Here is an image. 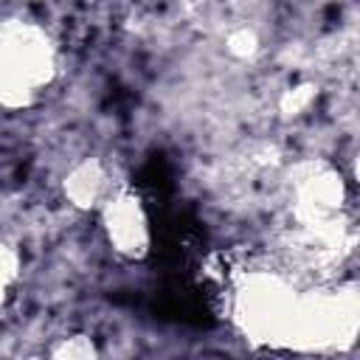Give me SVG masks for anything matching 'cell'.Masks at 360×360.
<instances>
[{
    "instance_id": "6da1fadb",
    "label": "cell",
    "mask_w": 360,
    "mask_h": 360,
    "mask_svg": "<svg viewBox=\"0 0 360 360\" xmlns=\"http://www.w3.org/2000/svg\"><path fill=\"white\" fill-rule=\"evenodd\" d=\"M312 290L295 287L276 270H248L233 284L231 318L253 346L304 352Z\"/></svg>"
},
{
    "instance_id": "7a4b0ae2",
    "label": "cell",
    "mask_w": 360,
    "mask_h": 360,
    "mask_svg": "<svg viewBox=\"0 0 360 360\" xmlns=\"http://www.w3.org/2000/svg\"><path fill=\"white\" fill-rule=\"evenodd\" d=\"M56 45L45 28L25 20L0 22V107H31L56 79Z\"/></svg>"
},
{
    "instance_id": "3957f363",
    "label": "cell",
    "mask_w": 360,
    "mask_h": 360,
    "mask_svg": "<svg viewBox=\"0 0 360 360\" xmlns=\"http://www.w3.org/2000/svg\"><path fill=\"white\" fill-rule=\"evenodd\" d=\"M290 188H292V217L301 228H312V231L340 228L346 186L335 166L323 160H304L295 166Z\"/></svg>"
},
{
    "instance_id": "277c9868",
    "label": "cell",
    "mask_w": 360,
    "mask_h": 360,
    "mask_svg": "<svg viewBox=\"0 0 360 360\" xmlns=\"http://www.w3.org/2000/svg\"><path fill=\"white\" fill-rule=\"evenodd\" d=\"M98 214H101L104 236L118 256L132 259V262H141L149 256L152 225H149L146 205L135 191H129V188L112 191L104 200V205L98 208Z\"/></svg>"
},
{
    "instance_id": "5b68a950",
    "label": "cell",
    "mask_w": 360,
    "mask_h": 360,
    "mask_svg": "<svg viewBox=\"0 0 360 360\" xmlns=\"http://www.w3.org/2000/svg\"><path fill=\"white\" fill-rule=\"evenodd\" d=\"M62 194L79 211H98L104 200L112 194L110 172L101 158H82L62 177Z\"/></svg>"
},
{
    "instance_id": "8992f818",
    "label": "cell",
    "mask_w": 360,
    "mask_h": 360,
    "mask_svg": "<svg viewBox=\"0 0 360 360\" xmlns=\"http://www.w3.org/2000/svg\"><path fill=\"white\" fill-rule=\"evenodd\" d=\"M315 98H318V84L315 82H298V84H292V87H287L281 93L278 112L284 118H298L315 104Z\"/></svg>"
},
{
    "instance_id": "52a82bcc",
    "label": "cell",
    "mask_w": 360,
    "mask_h": 360,
    "mask_svg": "<svg viewBox=\"0 0 360 360\" xmlns=\"http://www.w3.org/2000/svg\"><path fill=\"white\" fill-rule=\"evenodd\" d=\"M48 360H101V354L90 335H68L53 343Z\"/></svg>"
},
{
    "instance_id": "ba28073f",
    "label": "cell",
    "mask_w": 360,
    "mask_h": 360,
    "mask_svg": "<svg viewBox=\"0 0 360 360\" xmlns=\"http://www.w3.org/2000/svg\"><path fill=\"white\" fill-rule=\"evenodd\" d=\"M225 51L239 59V62H250L259 51H262V39H259V31L253 25H233L228 34H225Z\"/></svg>"
},
{
    "instance_id": "9c48e42d",
    "label": "cell",
    "mask_w": 360,
    "mask_h": 360,
    "mask_svg": "<svg viewBox=\"0 0 360 360\" xmlns=\"http://www.w3.org/2000/svg\"><path fill=\"white\" fill-rule=\"evenodd\" d=\"M20 267H22V259H20V250L14 245H8L6 239H0V307L8 301L17 278H20Z\"/></svg>"
},
{
    "instance_id": "30bf717a",
    "label": "cell",
    "mask_w": 360,
    "mask_h": 360,
    "mask_svg": "<svg viewBox=\"0 0 360 360\" xmlns=\"http://www.w3.org/2000/svg\"><path fill=\"white\" fill-rule=\"evenodd\" d=\"M25 360H37V357H25Z\"/></svg>"
}]
</instances>
